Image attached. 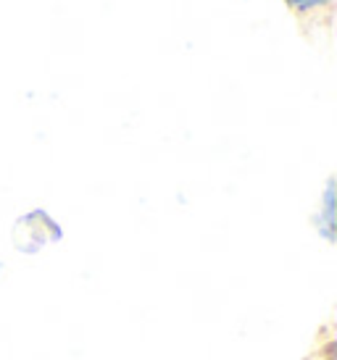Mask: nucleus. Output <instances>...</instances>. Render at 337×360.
Returning <instances> with one entry per match:
<instances>
[{
	"instance_id": "nucleus-2",
	"label": "nucleus",
	"mask_w": 337,
	"mask_h": 360,
	"mask_svg": "<svg viewBox=\"0 0 337 360\" xmlns=\"http://www.w3.org/2000/svg\"><path fill=\"white\" fill-rule=\"evenodd\" d=\"M0 274H3V263H0Z\"/></svg>"
},
{
	"instance_id": "nucleus-1",
	"label": "nucleus",
	"mask_w": 337,
	"mask_h": 360,
	"mask_svg": "<svg viewBox=\"0 0 337 360\" xmlns=\"http://www.w3.org/2000/svg\"><path fill=\"white\" fill-rule=\"evenodd\" d=\"M317 231L324 242H335V231H337V221H335V184L329 181L324 195H321V205H319L317 213Z\"/></svg>"
},
{
	"instance_id": "nucleus-3",
	"label": "nucleus",
	"mask_w": 337,
	"mask_h": 360,
	"mask_svg": "<svg viewBox=\"0 0 337 360\" xmlns=\"http://www.w3.org/2000/svg\"><path fill=\"white\" fill-rule=\"evenodd\" d=\"M327 360H335V358H327Z\"/></svg>"
}]
</instances>
